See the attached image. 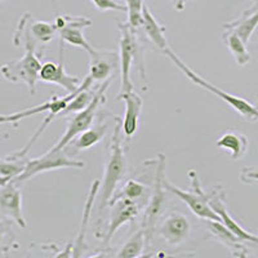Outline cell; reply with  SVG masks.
Instances as JSON below:
<instances>
[{
    "mask_svg": "<svg viewBox=\"0 0 258 258\" xmlns=\"http://www.w3.org/2000/svg\"><path fill=\"white\" fill-rule=\"evenodd\" d=\"M120 117H115V128L112 132L111 144H110V154L105 164V173H103L102 183L100 185L101 188L97 195L100 197V212H102L109 206L117 185L120 183L125 174L126 161L120 141Z\"/></svg>",
    "mask_w": 258,
    "mask_h": 258,
    "instance_id": "obj_1",
    "label": "cell"
},
{
    "mask_svg": "<svg viewBox=\"0 0 258 258\" xmlns=\"http://www.w3.org/2000/svg\"><path fill=\"white\" fill-rule=\"evenodd\" d=\"M164 54H167V56L169 57L170 61L173 62L177 68H178L182 73L185 74L186 77H187L188 79L194 83V84L199 85V87H202L203 89H206V91L216 94L218 98H221L222 101H225V102L227 103L230 107H232V109L238 112V114H240L246 121L258 120V107L257 106L252 105V103L248 102V101L244 100V98H241V97L232 96V94L227 93V92L222 91L221 88H218V87L213 85L212 83L207 82L206 79H203V78L200 77V75H198V74L195 73L192 69L188 68L187 64L182 61V58H179V57L177 56L176 53L170 49V48H167V49L164 50Z\"/></svg>",
    "mask_w": 258,
    "mask_h": 258,
    "instance_id": "obj_2",
    "label": "cell"
},
{
    "mask_svg": "<svg viewBox=\"0 0 258 258\" xmlns=\"http://www.w3.org/2000/svg\"><path fill=\"white\" fill-rule=\"evenodd\" d=\"M120 30V41H119V61H120V74H121V89L120 92L133 91V83L131 80V71L132 64L137 62L140 64V74L142 79H146L144 66V45L137 36V31H133L128 25L119 24Z\"/></svg>",
    "mask_w": 258,
    "mask_h": 258,
    "instance_id": "obj_3",
    "label": "cell"
},
{
    "mask_svg": "<svg viewBox=\"0 0 258 258\" xmlns=\"http://www.w3.org/2000/svg\"><path fill=\"white\" fill-rule=\"evenodd\" d=\"M25 54L21 58L13 59L4 63L0 68L3 78L12 83H24L29 87L30 93L36 91V83L39 80V71L41 69V61L36 53V45L27 43L24 45Z\"/></svg>",
    "mask_w": 258,
    "mask_h": 258,
    "instance_id": "obj_4",
    "label": "cell"
},
{
    "mask_svg": "<svg viewBox=\"0 0 258 258\" xmlns=\"http://www.w3.org/2000/svg\"><path fill=\"white\" fill-rule=\"evenodd\" d=\"M167 159L164 154H159L158 160H156V170H155V183L153 187V195L150 197L149 203L144 211V217H142L141 229L145 232L146 244L150 243L153 239V235L155 232L158 221L160 218L161 213L164 212L165 207V167H167Z\"/></svg>",
    "mask_w": 258,
    "mask_h": 258,
    "instance_id": "obj_5",
    "label": "cell"
},
{
    "mask_svg": "<svg viewBox=\"0 0 258 258\" xmlns=\"http://www.w3.org/2000/svg\"><path fill=\"white\" fill-rule=\"evenodd\" d=\"M188 177H190V190H182V188L172 185L167 179V177L164 178L165 190L178 197L190 208V211L194 214H197L199 218L221 222L218 214L209 206V194H206L203 190L197 172L194 169H190L188 170Z\"/></svg>",
    "mask_w": 258,
    "mask_h": 258,
    "instance_id": "obj_6",
    "label": "cell"
},
{
    "mask_svg": "<svg viewBox=\"0 0 258 258\" xmlns=\"http://www.w3.org/2000/svg\"><path fill=\"white\" fill-rule=\"evenodd\" d=\"M110 83H111V79L106 80L100 88L96 91L92 102L84 110H82V111L77 112V114L74 115L73 119L69 121L68 128H66L64 133L62 135V137L59 138L58 142L50 150H64V147L68 146L69 144H71L78 136L82 135L88 128H91V125L94 121V117H96L97 111L105 103V93L107 91V88L110 87Z\"/></svg>",
    "mask_w": 258,
    "mask_h": 258,
    "instance_id": "obj_7",
    "label": "cell"
},
{
    "mask_svg": "<svg viewBox=\"0 0 258 258\" xmlns=\"http://www.w3.org/2000/svg\"><path fill=\"white\" fill-rule=\"evenodd\" d=\"M84 163L82 160L69 158L63 153V150H49L45 154L35 159H27V164L25 170L16 179L15 183L20 185L22 182L29 181L32 177L38 176L44 172L56 169H64V168H73V169H82L84 168Z\"/></svg>",
    "mask_w": 258,
    "mask_h": 258,
    "instance_id": "obj_8",
    "label": "cell"
},
{
    "mask_svg": "<svg viewBox=\"0 0 258 258\" xmlns=\"http://www.w3.org/2000/svg\"><path fill=\"white\" fill-rule=\"evenodd\" d=\"M111 212H110L109 227L103 235V245H109L111 243L114 235L125 223L133 222L140 213L137 200L131 199H115L109 203Z\"/></svg>",
    "mask_w": 258,
    "mask_h": 258,
    "instance_id": "obj_9",
    "label": "cell"
},
{
    "mask_svg": "<svg viewBox=\"0 0 258 258\" xmlns=\"http://www.w3.org/2000/svg\"><path fill=\"white\" fill-rule=\"evenodd\" d=\"M63 43L59 41V62H45L41 64L39 71V80L50 84H57L64 89L68 93L78 91L80 88L82 80L78 77L69 75L64 70L63 64Z\"/></svg>",
    "mask_w": 258,
    "mask_h": 258,
    "instance_id": "obj_10",
    "label": "cell"
},
{
    "mask_svg": "<svg viewBox=\"0 0 258 258\" xmlns=\"http://www.w3.org/2000/svg\"><path fill=\"white\" fill-rule=\"evenodd\" d=\"M0 214L25 229L27 226L22 211V194L17 183L9 181L0 187Z\"/></svg>",
    "mask_w": 258,
    "mask_h": 258,
    "instance_id": "obj_11",
    "label": "cell"
},
{
    "mask_svg": "<svg viewBox=\"0 0 258 258\" xmlns=\"http://www.w3.org/2000/svg\"><path fill=\"white\" fill-rule=\"evenodd\" d=\"M208 202L211 208L213 209V211L218 214V217L221 218V222H222L230 231L234 232V234L236 235L238 238H240L241 240L250 241V243H254L258 245L257 235H253L250 234V232L246 231V230H244L243 227L230 216L225 203V188H223L222 186H216V187L212 190V192L209 194Z\"/></svg>",
    "mask_w": 258,
    "mask_h": 258,
    "instance_id": "obj_12",
    "label": "cell"
},
{
    "mask_svg": "<svg viewBox=\"0 0 258 258\" xmlns=\"http://www.w3.org/2000/svg\"><path fill=\"white\" fill-rule=\"evenodd\" d=\"M155 231L159 232L160 238L168 245L176 246L182 244L187 239L191 231V225L185 214L178 212L168 214L159 226H156Z\"/></svg>",
    "mask_w": 258,
    "mask_h": 258,
    "instance_id": "obj_13",
    "label": "cell"
},
{
    "mask_svg": "<svg viewBox=\"0 0 258 258\" xmlns=\"http://www.w3.org/2000/svg\"><path fill=\"white\" fill-rule=\"evenodd\" d=\"M92 25V21L85 17H73V16L64 15V25L58 30L59 40L66 44L74 47L82 48L88 53L89 56L96 52L93 47L89 44V41L85 39L83 30Z\"/></svg>",
    "mask_w": 258,
    "mask_h": 258,
    "instance_id": "obj_14",
    "label": "cell"
},
{
    "mask_svg": "<svg viewBox=\"0 0 258 258\" xmlns=\"http://www.w3.org/2000/svg\"><path fill=\"white\" fill-rule=\"evenodd\" d=\"M117 100L123 101L125 105V114L121 121V129H123L125 137L132 138L138 129V119L142 112L144 101L135 91L120 92L116 97Z\"/></svg>",
    "mask_w": 258,
    "mask_h": 258,
    "instance_id": "obj_15",
    "label": "cell"
},
{
    "mask_svg": "<svg viewBox=\"0 0 258 258\" xmlns=\"http://www.w3.org/2000/svg\"><path fill=\"white\" fill-rule=\"evenodd\" d=\"M82 85H83V83L80 84V88H82ZM79 89H78V91H75V92H73V93H68V96H64V97L53 96L52 98H50V100H49V109H48V116L45 117L44 120H43L41 125L39 126L38 129H36V132L32 135V137L30 138V141L27 142L26 146L22 147L20 151H16V153H15L16 155L22 156V158L27 155V153H29L30 149L34 146V144L36 142V140H38V138L40 137L43 133H44L45 129L48 128V125H49V124L52 123L53 120H54V117L59 116V114H61L62 110L66 107V105L69 103V101H70L71 98H73V97L78 93V92H79Z\"/></svg>",
    "mask_w": 258,
    "mask_h": 258,
    "instance_id": "obj_16",
    "label": "cell"
},
{
    "mask_svg": "<svg viewBox=\"0 0 258 258\" xmlns=\"http://www.w3.org/2000/svg\"><path fill=\"white\" fill-rule=\"evenodd\" d=\"M206 222L212 236L221 244H223L232 253V255L246 257V248L244 246V240H241L234 232L230 231L222 222L211 220H206Z\"/></svg>",
    "mask_w": 258,
    "mask_h": 258,
    "instance_id": "obj_17",
    "label": "cell"
},
{
    "mask_svg": "<svg viewBox=\"0 0 258 258\" xmlns=\"http://www.w3.org/2000/svg\"><path fill=\"white\" fill-rule=\"evenodd\" d=\"M117 54L115 52H100L96 50L91 54L89 61V77L93 82H103L110 79L112 71L117 64Z\"/></svg>",
    "mask_w": 258,
    "mask_h": 258,
    "instance_id": "obj_18",
    "label": "cell"
},
{
    "mask_svg": "<svg viewBox=\"0 0 258 258\" xmlns=\"http://www.w3.org/2000/svg\"><path fill=\"white\" fill-rule=\"evenodd\" d=\"M141 29L144 30L145 35L147 36V39H149L158 49H160L161 52L164 53V50L167 49V48H169L167 38H165L167 27H165L164 25L159 24L158 20L154 17V15L150 12V9L147 8L146 6H144V8H142Z\"/></svg>",
    "mask_w": 258,
    "mask_h": 258,
    "instance_id": "obj_19",
    "label": "cell"
},
{
    "mask_svg": "<svg viewBox=\"0 0 258 258\" xmlns=\"http://www.w3.org/2000/svg\"><path fill=\"white\" fill-rule=\"evenodd\" d=\"M258 27V4L245 11L238 20L232 21L230 24L223 25V29H230L235 31L241 38V40L248 44L252 38L253 32Z\"/></svg>",
    "mask_w": 258,
    "mask_h": 258,
    "instance_id": "obj_20",
    "label": "cell"
},
{
    "mask_svg": "<svg viewBox=\"0 0 258 258\" xmlns=\"http://www.w3.org/2000/svg\"><path fill=\"white\" fill-rule=\"evenodd\" d=\"M98 190H100V181L96 179V181L92 183V187L88 192V198H87V203H85V206H84V213H83L82 226H80L79 234H78L77 240L74 241L73 244V249H71V254H70L73 255V257H82L83 249H84L85 234H87V230H88L89 216H91L92 208H93L96 198L97 195H98Z\"/></svg>",
    "mask_w": 258,
    "mask_h": 258,
    "instance_id": "obj_21",
    "label": "cell"
},
{
    "mask_svg": "<svg viewBox=\"0 0 258 258\" xmlns=\"http://www.w3.org/2000/svg\"><path fill=\"white\" fill-rule=\"evenodd\" d=\"M217 147L226 151V153H229L231 155L232 160H239L248 151L249 141H248L246 136L231 131V132L225 133V135L218 138Z\"/></svg>",
    "mask_w": 258,
    "mask_h": 258,
    "instance_id": "obj_22",
    "label": "cell"
},
{
    "mask_svg": "<svg viewBox=\"0 0 258 258\" xmlns=\"http://www.w3.org/2000/svg\"><path fill=\"white\" fill-rule=\"evenodd\" d=\"M222 40L229 50L231 52L232 57H234L235 62L239 64V66H245L246 63H249L252 57H250V53L246 49V44L241 40L240 36L236 34L235 31L230 29H225V32L222 35Z\"/></svg>",
    "mask_w": 258,
    "mask_h": 258,
    "instance_id": "obj_23",
    "label": "cell"
},
{
    "mask_svg": "<svg viewBox=\"0 0 258 258\" xmlns=\"http://www.w3.org/2000/svg\"><path fill=\"white\" fill-rule=\"evenodd\" d=\"M27 30L31 36V39L36 43V45L40 44L41 48H44L47 43H49L56 34L58 32V26L56 22H44V21H35L31 25L27 24Z\"/></svg>",
    "mask_w": 258,
    "mask_h": 258,
    "instance_id": "obj_24",
    "label": "cell"
},
{
    "mask_svg": "<svg viewBox=\"0 0 258 258\" xmlns=\"http://www.w3.org/2000/svg\"><path fill=\"white\" fill-rule=\"evenodd\" d=\"M26 164V156H24V158L17 156L15 153L8 156H4V158H0V177L13 181L24 172Z\"/></svg>",
    "mask_w": 258,
    "mask_h": 258,
    "instance_id": "obj_25",
    "label": "cell"
},
{
    "mask_svg": "<svg viewBox=\"0 0 258 258\" xmlns=\"http://www.w3.org/2000/svg\"><path fill=\"white\" fill-rule=\"evenodd\" d=\"M146 245V238H145L144 230L140 229L124 243L116 257L119 258H137L144 252V248Z\"/></svg>",
    "mask_w": 258,
    "mask_h": 258,
    "instance_id": "obj_26",
    "label": "cell"
},
{
    "mask_svg": "<svg viewBox=\"0 0 258 258\" xmlns=\"http://www.w3.org/2000/svg\"><path fill=\"white\" fill-rule=\"evenodd\" d=\"M106 131H107L106 124H98V125L93 126V128H88L82 135H79V138L74 142V146L77 147L78 150L91 149V147L98 144L105 137Z\"/></svg>",
    "mask_w": 258,
    "mask_h": 258,
    "instance_id": "obj_27",
    "label": "cell"
},
{
    "mask_svg": "<svg viewBox=\"0 0 258 258\" xmlns=\"http://www.w3.org/2000/svg\"><path fill=\"white\" fill-rule=\"evenodd\" d=\"M147 187L141 183V182L136 181V179H129L124 183V186L121 187V190L117 194H114V197L111 198V200L115 199H131V200H137L146 192ZM110 200V202H111Z\"/></svg>",
    "mask_w": 258,
    "mask_h": 258,
    "instance_id": "obj_28",
    "label": "cell"
},
{
    "mask_svg": "<svg viewBox=\"0 0 258 258\" xmlns=\"http://www.w3.org/2000/svg\"><path fill=\"white\" fill-rule=\"evenodd\" d=\"M126 3V12H128V25L133 31H138L142 26V8L145 3L144 0H124Z\"/></svg>",
    "mask_w": 258,
    "mask_h": 258,
    "instance_id": "obj_29",
    "label": "cell"
},
{
    "mask_svg": "<svg viewBox=\"0 0 258 258\" xmlns=\"http://www.w3.org/2000/svg\"><path fill=\"white\" fill-rule=\"evenodd\" d=\"M15 244V235L12 231V221L0 218V252L7 253Z\"/></svg>",
    "mask_w": 258,
    "mask_h": 258,
    "instance_id": "obj_30",
    "label": "cell"
},
{
    "mask_svg": "<svg viewBox=\"0 0 258 258\" xmlns=\"http://www.w3.org/2000/svg\"><path fill=\"white\" fill-rule=\"evenodd\" d=\"M48 109H49V102H45L43 103V105L36 106V107H31V109L24 110V111L15 112V114H11V115H0V124H6V123L17 124L18 121H21L22 119H25V117H29V116H32V115L48 111Z\"/></svg>",
    "mask_w": 258,
    "mask_h": 258,
    "instance_id": "obj_31",
    "label": "cell"
},
{
    "mask_svg": "<svg viewBox=\"0 0 258 258\" xmlns=\"http://www.w3.org/2000/svg\"><path fill=\"white\" fill-rule=\"evenodd\" d=\"M92 3L101 12H106V11H120V12H125L126 11V7L120 6L115 0H92Z\"/></svg>",
    "mask_w": 258,
    "mask_h": 258,
    "instance_id": "obj_32",
    "label": "cell"
},
{
    "mask_svg": "<svg viewBox=\"0 0 258 258\" xmlns=\"http://www.w3.org/2000/svg\"><path fill=\"white\" fill-rule=\"evenodd\" d=\"M240 179L244 183L258 182V167H245L240 173Z\"/></svg>",
    "mask_w": 258,
    "mask_h": 258,
    "instance_id": "obj_33",
    "label": "cell"
},
{
    "mask_svg": "<svg viewBox=\"0 0 258 258\" xmlns=\"http://www.w3.org/2000/svg\"><path fill=\"white\" fill-rule=\"evenodd\" d=\"M170 2L173 3L174 8H176L177 11H183V9H185L186 3H187L188 0H170Z\"/></svg>",
    "mask_w": 258,
    "mask_h": 258,
    "instance_id": "obj_34",
    "label": "cell"
},
{
    "mask_svg": "<svg viewBox=\"0 0 258 258\" xmlns=\"http://www.w3.org/2000/svg\"><path fill=\"white\" fill-rule=\"evenodd\" d=\"M3 2H4V0H0V3H3Z\"/></svg>",
    "mask_w": 258,
    "mask_h": 258,
    "instance_id": "obj_35",
    "label": "cell"
},
{
    "mask_svg": "<svg viewBox=\"0 0 258 258\" xmlns=\"http://www.w3.org/2000/svg\"><path fill=\"white\" fill-rule=\"evenodd\" d=\"M255 106H257V107H258V100H257V105H255Z\"/></svg>",
    "mask_w": 258,
    "mask_h": 258,
    "instance_id": "obj_36",
    "label": "cell"
}]
</instances>
